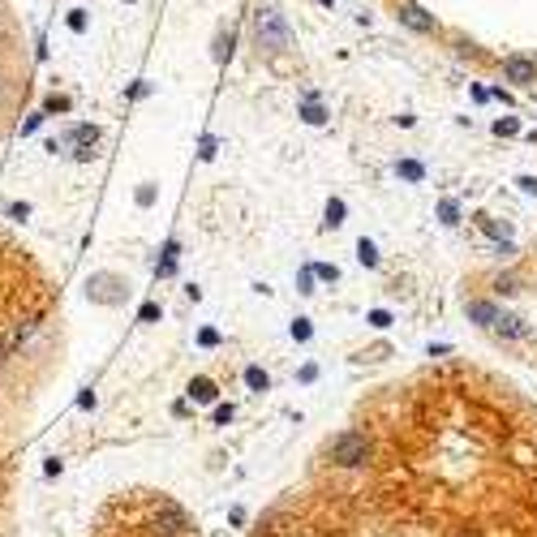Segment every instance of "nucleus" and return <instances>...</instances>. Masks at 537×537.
Returning <instances> with one entry per match:
<instances>
[{"instance_id":"1","label":"nucleus","mask_w":537,"mask_h":537,"mask_svg":"<svg viewBox=\"0 0 537 537\" xmlns=\"http://www.w3.org/2000/svg\"><path fill=\"white\" fill-rule=\"evenodd\" d=\"M258 43L263 47H271V52H284L288 47V26H284V18L280 13H258Z\"/></svg>"},{"instance_id":"2","label":"nucleus","mask_w":537,"mask_h":537,"mask_svg":"<svg viewBox=\"0 0 537 537\" xmlns=\"http://www.w3.org/2000/svg\"><path fill=\"white\" fill-rule=\"evenodd\" d=\"M64 146H73L69 155L86 164V159L95 155V146H99V129H95V125H73L69 134H64Z\"/></svg>"},{"instance_id":"3","label":"nucleus","mask_w":537,"mask_h":537,"mask_svg":"<svg viewBox=\"0 0 537 537\" xmlns=\"http://www.w3.org/2000/svg\"><path fill=\"white\" fill-rule=\"evenodd\" d=\"M503 73H508V82H516V86L537 82V64L525 60V56H508V60H503Z\"/></svg>"},{"instance_id":"4","label":"nucleus","mask_w":537,"mask_h":537,"mask_svg":"<svg viewBox=\"0 0 537 537\" xmlns=\"http://www.w3.org/2000/svg\"><path fill=\"white\" fill-rule=\"evenodd\" d=\"M335 460H339V464H361V460H366V438H361V434H344V438L335 443Z\"/></svg>"},{"instance_id":"5","label":"nucleus","mask_w":537,"mask_h":537,"mask_svg":"<svg viewBox=\"0 0 537 537\" xmlns=\"http://www.w3.org/2000/svg\"><path fill=\"white\" fill-rule=\"evenodd\" d=\"M121 280H117V275H91V297L95 301H104V305H117L121 301Z\"/></svg>"},{"instance_id":"6","label":"nucleus","mask_w":537,"mask_h":537,"mask_svg":"<svg viewBox=\"0 0 537 537\" xmlns=\"http://www.w3.org/2000/svg\"><path fill=\"white\" fill-rule=\"evenodd\" d=\"M189 525H185V516L176 512V508H164V516H159V525H155V533L159 537H181Z\"/></svg>"},{"instance_id":"7","label":"nucleus","mask_w":537,"mask_h":537,"mask_svg":"<svg viewBox=\"0 0 537 537\" xmlns=\"http://www.w3.org/2000/svg\"><path fill=\"white\" fill-rule=\"evenodd\" d=\"M400 18H404V26L421 30V35H430V30H434V18H426V13H421L417 5H404V9H400Z\"/></svg>"},{"instance_id":"8","label":"nucleus","mask_w":537,"mask_h":537,"mask_svg":"<svg viewBox=\"0 0 537 537\" xmlns=\"http://www.w3.org/2000/svg\"><path fill=\"white\" fill-rule=\"evenodd\" d=\"M189 396H193V400H202V404H211L219 392H215V383H211V379H193V383H189Z\"/></svg>"},{"instance_id":"9","label":"nucleus","mask_w":537,"mask_h":537,"mask_svg":"<svg viewBox=\"0 0 537 537\" xmlns=\"http://www.w3.org/2000/svg\"><path fill=\"white\" fill-rule=\"evenodd\" d=\"M246 383L254 387V392H267V374L258 370V366H250V370H246Z\"/></svg>"},{"instance_id":"10","label":"nucleus","mask_w":537,"mask_h":537,"mask_svg":"<svg viewBox=\"0 0 537 537\" xmlns=\"http://www.w3.org/2000/svg\"><path fill=\"white\" fill-rule=\"evenodd\" d=\"M43 117H47V112H35V117H26V121H22V138H30V134H39V125H43Z\"/></svg>"},{"instance_id":"11","label":"nucleus","mask_w":537,"mask_h":537,"mask_svg":"<svg viewBox=\"0 0 537 537\" xmlns=\"http://www.w3.org/2000/svg\"><path fill=\"white\" fill-rule=\"evenodd\" d=\"M5 215H9V219H26V215H30V206H26V202H9V206H5Z\"/></svg>"},{"instance_id":"12","label":"nucleus","mask_w":537,"mask_h":537,"mask_svg":"<svg viewBox=\"0 0 537 537\" xmlns=\"http://www.w3.org/2000/svg\"><path fill=\"white\" fill-rule=\"evenodd\" d=\"M43 112H69V99H64V95H52V99L43 104Z\"/></svg>"},{"instance_id":"13","label":"nucleus","mask_w":537,"mask_h":537,"mask_svg":"<svg viewBox=\"0 0 537 537\" xmlns=\"http://www.w3.org/2000/svg\"><path fill=\"white\" fill-rule=\"evenodd\" d=\"M69 30H77V35L86 30V13H82V9H73V13H69Z\"/></svg>"},{"instance_id":"14","label":"nucleus","mask_w":537,"mask_h":537,"mask_svg":"<svg viewBox=\"0 0 537 537\" xmlns=\"http://www.w3.org/2000/svg\"><path fill=\"white\" fill-rule=\"evenodd\" d=\"M400 176H404V181H421V168H417V164H409V159H404V164H400Z\"/></svg>"},{"instance_id":"15","label":"nucleus","mask_w":537,"mask_h":537,"mask_svg":"<svg viewBox=\"0 0 537 537\" xmlns=\"http://www.w3.org/2000/svg\"><path fill=\"white\" fill-rule=\"evenodd\" d=\"M357 258H361V263H374L379 254H374V246H370V241H361V246H357Z\"/></svg>"},{"instance_id":"16","label":"nucleus","mask_w":537,"mask_h":537,"mask_svg":"<svg viewBox=\"0 0 537 537\" xmlns=\"http://www.w3.org/2000/svg\"><path fill=\"white\" fill-rule=\"evenodd\" d=\"M151 202H155V189L142 185V189H138V206H151Z\"/></svg>"},{"instance_id":"17","label":"nucleus","mask_w":537,"mask_h":537,"mask_svg":"<svg viewBox=\"0 0 537 537\" xmlns=\"http://www.w3.org/2000/svg\"><path fill=\"white\" fill-rule=\"evenodd\" d=\"M215 421H219V426H228V421H232V404H219V409H215Z\"/></svg>"},{"instance_id":"18","label":"nucleus","mask_w":537,"mask_h":537,"mask_svg":"<svg viewBox=\"0 0 537 537\" xmlns=\"http://www.w3.org/2000/svg\"><path fill=\"white\" fill-rule=\"evenodd\" d=\"M339 215H344V202H327V219L339 224Z\"/></svg>"},{"instance_id":"19","label":"nucleus","mask_w":537,"mask_h":537,"mask_svg":"<svg viewBox=\"0 0 537 537\" xmlns=\"http://www.w3.org/2000/svg\"><path fill=\"white\" fill-rule=\"evenodd\" d=\"M138 318H142V322H155V318H159V305H142Z\"/></svg>"},{"instance_id":"20","label":"nucleus","mask_w":537,"mask_h":537,"mask_svg":"<svg viewBox=\"0 0 537 537\" xmlns=\"http://www.w3.org/2000/svg\"><path fill=\"white\" fill-rule=\"evenodd\" d=\"M305 121L318 125V121H322V108H318V104H310V108H305Z\"/></svg>"},{"instance_id":"21","label":"nucleus","mask_w":537,"mask_h":537,"mask_svg":"<svg viewBox=\"0 0 537 537\" xmlns=\"http://www.w3.org/2000/svg\"><path fill=\"white\" fill-rule=\"evenodd\" d=\"M9 353H13V339H9V335H0V361H5Z\"/></svg>"}]
</instances>
